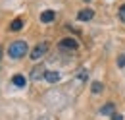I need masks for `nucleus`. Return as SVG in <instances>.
<instances>
[{"label": "nucleus", "instance_id": "1", "mask_svg": "<svg viewBox=\"0 0 125 120\" xmlns=\"http://www.w3.org/2000/svg\"><path fill=\"white\" fill-rule=\"evenodd\" d=\"M8 54H10V58H21V56H25L27 54V43L23 41V39H19V41H14L12 45L8 46Z\"/></svg>", "mask_w": 125, "mask_h": 120}, {"label": "nucleus", "instance_id": "2", "mask_svg": "<svg viewBox=\"0 0 125 120\" xmlns=\"http://www.w3.org/2000/svg\"><path fill=\"white\" fill-rule=\"evenodd\" d=\"M48 48H50V45H48L46 41L39 43V45H37V46H35V48L31 50V60H35V62H37V60H41L42 56H44V54H46Z\"/></svg>", "mask_w": 125, "mask_h": 120}, {"label": "nucleus", "instance_id": "3", "mask_svg": "<svg viewBox=\"0 0 125 120\" xmlns=\"http://www.w3.org/2000/svg\"><path fill=\"white\" fill-rule=\"evenodd\" d=\"M44 75H46V70H44V66H41V64L35 66V68L31 70V79L33 81H39V79H42Z\"/></svg>", "mask_w": 125, "mask_h": 120}, {"label": "nucleus", "instance_id": "4", "mask_svg": "<svg viewBox=\"0 0 125 120\" xmlns=\"http://www.w3.org/2000/svg\"><path fill=\"white\" fill-rule=\"evenodd\" d=\"M93 17H94V10H91V8H85V10H81L77 14L79 21H89V19H93Z\"/></svg>", "mask_w": 125, "mask_h": 120}, {"label": "nucleus", "instance_id": "5", "mask_svg": "<svg viewBox=\"0 0 125 120\" xmlns=\"http://www.w3.org/2000/svg\"><path fill=\"white\" fill-rule=\"evenodd\" d=\"M60 46H62V48H71V50H75V48H77V41L71 39V37H65V39L60 41Z\"/></svg>", "mask_w": 125, "mask_h": 120}, {"label": "nucleus", "instance_id": "6", "mask_svg": "<svg viewBox=\"0 0 125 120\" xmlns=\"http://www.w3.org/2000/svg\"><path fill=\"white\" fill-rule=\"evenodd\" d=\"M54 19H56L54 10H44V12L41 14V21H42V23H50V21H54Z\"/></svg>", "mask_w": 125, "mask_h": 120}, {"label": "nucleus", "instance_id": "7", "mask_svg": "<svg viewBox=\"0 0 125 120\" xmlns=\"http://www.w3.org/2000/svg\"><path fill=\"white\" fill-rule=\"evenodd\" d=\"M12 83L16 85V87H25V83H27V79L23 77L21 74H16L14 77H12Z\"/></svg>", "mask_w": 125, "mask_h": 120}, {"label": "nucleus", "instance_id": "8", "mask_svg": "<svg viewBox=\"0 0 125 120\" xmlns=\"http://www.w3.org/2000/svg\"><path fill=\"white\" fill-rule=\"evenodd\" d=\"M44 77H46L50 83H58V81H60V72H56V70H50V72H46V75H44Z\"/></svg>", "mask_w": 125, "mask_h": 120}, {"label": "nucleus", "instance_id": "9", "mask_svg": "<svg viewBox=\"0 0 125 120\" xmlns=\"http://www.w3.org/2000/svg\"><path fill=\"white\" fill-rule=\"evenodd\" d=\"M21 27H23V19H21V17H16V19L10 23V29L12 31H19Z\"/></svg>", "mask_w": 125, "mask_h": 120}, {"label": "nucleus", "instance_id": "10", "mask_svg": "<svg viewBox=\"0 0 125 120\" xmlns=\"http://www.w3.org/2000/svg\"><path fill=\"white\" fill-rule=\"evenodd\" d=\"M114 110H115V105L114 103H106V105L100 108V114H112Z\"/></svg>", "mask_w": 125, "mask_h": 120}, {"label": "nucleus", "instance_id": "11", "mask_svg": "<svg viewBox=\"0 0 125 120\" xmlns=\"http://www.w3.org/2000/svg\"><path fill=\"white\" fill-rule=\"evenodd\" d=\"M102 89H104V85H102L100 81H93V85H91V91H93V93H100Z\"/></svg>", "mask_w": 125, "mask_h": 120}, {"label": "nucleus", "instance_id": "12", "mask_svg": "<svg viewBox=\"0 0 125 120\" xmlns=\"http://www.w3.org/2000/svg\"><path fill=\"white\" fill-rule=\"evenodd\" d=\"M117 66H119V68H123V66H125V54H121V56L117 58Z\"/></svg>", "mask_w": 125, "mask_h": 120}, {"label": "nucleus", "instance_id": "13", "mask_svg": "<svg viewBox=\"0 0 125 120\" xmlns=\"http://www.w3.org/2000/svg\"><path fill=\"white\" fill-rule=\"evenodd\" d=\"M119 19H121V21H125V4L119 8Z\"/></svg>", "mask_w": 125, "mask_h": 120}, {"label": "nucleus", "instance_id": "14", "mask_svg": "<svg viewBox=\"0 0 125 120\" xmlns=\"http://www.w3.org/2000/svg\"><path fill=\"white\" fill-rule=\"evenodd\" d=\"M112 120H123V116H121V114H115V112H114V114H112Z\"/></svg>", "mask_w": 125, "mask_h": 120}, {"label": "nucleus", "instance_id": "15", "mask_svg": "<svg viewBox=\"0 0 125 120\" xmlns=\"http://www.w3.org/2000/svg\"><path fill=\"white\" fill-rule=\"evenodd\" d=\"M0 58H2V46H0Z\"/></svg>", "mask_w": 125, "mask_h": 120}, {"label": "nucleus", "instance_id": "16", "mask_svg": "<svg viewBox=\"0 0 125 120\" xmlns=\"http://www.w3.org/2000/svg\"><path fill=\"white\" fill-rule=\"evenodd\" d=\"M85 2H91V0H85Z\"/></svg>", "mask_w": 125, "mask_h": 120}]
</instances>
